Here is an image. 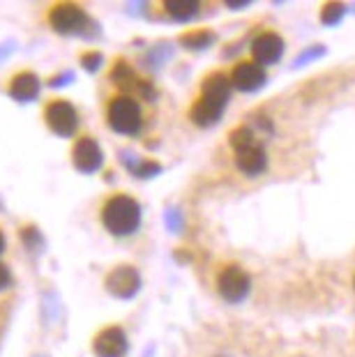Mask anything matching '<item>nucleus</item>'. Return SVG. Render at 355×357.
Instances as JSON below:
<instances>
[{"label":"nucleus","instance_id":"obj_2","mask_svg":"<svg viewBox=\"0 0 355 357\" xmlns=\"http://www.w3.org/2000/svg\"><path fill=\"white\" fill-rule=\"evenodd\" d=\"M229 143H231L233 153H236L238 169L243 171L245 176H259V173L266 171V166H268L266 150H263L261 143L256 141L252 129L249 127L233 129L229 136Z\"/></svg>","mask_w":355,"mask_h":357},{"label":"nucleus","instance_id":"obj_7","mask_svg":"<svg viewBox=\"0 0 355 357\" xmlns=\"http://www.w3.org/2000/svg\"><path fill=\"white\" fill-rule=\"evenodd\" d=\"M231 86L243 90V93H252V90L261 88L266 83V70L254 63V60H243L231 70Z\"/></svg>","mask_w":355,"mask_h":357},{"label":"nucleus","instance_id":"obj_15","mask_svg":"<svg viewBox=\"0 0 355 357\" xmlns=\"http://www.w3.org/2000/svg\"><path fill=\"white\" fill-rule=\"evenodd\" d=\"M164 10L169 12L173 19L185 21L199 14L201 3H196V0H169V3H164Z\"/></svg>","mask_w":355,"mask_h":357},{"label":"nucleus","instance_id":"obj_3","mask_svg":"<svg viewBox=\"0 0 355 357\" xmlns=\"http://www.w3.org/2000/svg\"><path fill=\"white\" fill-rule=\"evenodd\" d=\"M107 120L113 132L118 134H137L143 125V113L139 102L130 95L113 97L107 106Z\"/></svg>","mask_w":355,"mask_h":357},{"label":"nucleus","instance_id":"obj_13","mask_svg":"<svg viewBox=\"0 0 355 357\" xmlns=\"http://www.w3.org/2000/svg\"><path fill=\"white\" fill-rule=\"evenodd\" d=\"M10 93L14 100H19V102L35 100L37 93H40V79H37L33 72H19L17 77L10 81Z\"/></svg>","mask_w":355,"mask_h":357},{"label":"nucleus","instance_id":"obj_9","mask_svg":"<svg viewBox=\"0 0 355 357\" xmlns=\"http://www.w3.org/2000/svg\"><path fill=\"white\" fill-rule=\"evenodd\" d=\"M252 53H254V63L263 65H275L284 53V40L273 30L268 33H261L252 44Z\"/></svg>","mask_w":355,"mask_h":357},{"label":"nucleus","instance_id":"obj_14","mask_svg":"<svg viewBox=\"0 0 355 357\" xmlns=\"http://www.w3.org/2000/svg\"><path fill=\"white\" fill-rule=\"evenodd\" d=\"M222 113H224V106L213 104V102H208V100H203V97H199V100L192 104L190 118L194 120L196 125L208 127V125L217 123V120L222 118Z\"/></svg>","mask_w":355,"mask_h":357},{"label":"nucleus","instance_id":"obj_17","mask_svg":"<svg viewBox=\"0 0 355 357\" xmlns=\"http://www.w3.org/2000/svg\"><path fill=\"white\" fill-rule=\"evenodd\" d=\"M342 14H344V5H339V3H330L323 7V24H335V21L342 19Z\"/></svg>","mask_w":355,"mask_h":357},{"label":"nucleus","instance_id":"obj_5","mask_svg":"<svg viewBox=\"0 0 355 357\" xmlns=\"http://www.w3.org/2000/svg\"><path fill=\"white\" fill-rule=\"evenodd\" d=\"M252 279L240 265H226L217 277V291L226 302H240L247 298Z\"/></svg>","mask_w":355,"mask_h":357},{"label":"nucleus","instance_id":"obj_20","mask_svg":"<svg viewBox=\"0 0 355 357\" xmlns=\"http://www.w3.org/2000/svg\"><path fill=\"white\" fill-rule=\"evenodd\" d=\"M3 249H5V238H3V233H0V254H3Z\"/></svg>","mask_w":355,"mask_h":357},{"label":"nucleus","instance_id":"obj_1","mask_svg":"<svg viewBox=\"0 0 355 357\" xmlns=\"http://www.w3.org/2000/svg\"><path fill=\"white\" fill-rule=\"evenodd\" d=\"M102 224L107 226L109 233L127 238L141 224V205L127 194L111 196L102 208Z\"/></svg>","mask_w":355,"mask_h":357},{"label":"nucleus","instance_id":"obj_12","mask_svg":"<svg viewBox=\"0 0 355 357\" xmlns=\"http://www.w3.org/2000/svg\"><path fill=\"white\" fill-rule=\"evenodd\" d=\"M231 88H233L231 79L222 72H215V74H210V77L203 79L201 97L208 102H213V104L226 106V102H229V97H231Z\"/></svg>","mask_w":355,"mask_h":357},{"label":"nucleus","instance_id":"obj_11","mask_svg":"<svg viewBox=\"0 0 355 357\" xmlns=\"http://www.w3.org/2000/svg\"><path fill=\"white\" fill-rule=\"evenodd\" d=\"M93 351L97 357H123L127 353V337L120 328H107L95 337Z\"/></svg>","mask_w":355,"mask_h":357},{"label":"nucleus","instance_id":"obj_10","mask_svg":"<svg viewBox=\"0 0 355 357\" xmlns=\"http://www.w3.org/2000/svg\"><path fill=\"white\" fill-rule=\"evenodd\" d=\"M102 150L100 146L93 141V139H88V136H83V139H79L77 143H74V148H72V162L74 166H77L79 171L83 173H93L97 171L102 166Z\"/></svg>","mask_w":355,"mask_h":357},{"label":"nucleus","instance_id":"obj_16","mask_svg":"<svg viewBox=\"0 0 355 357\" xmlns=\"http://www.w3.org/2000/svg\"><path fill=\"white\" fill-rule=\"evenodd\" d=\"M180 42H183L185 47H190V49H203V47H208V44L213 42V33H210V30H192V33L180 37Z\"/></svg>","mask_w":355,"mask_h":357},{"label":"nucleus","instance_id":"obj_8","mask_svg":"<svg viewBox=\"0 0 355 357\" xmlns=\"http://www.w3.org/2000/svg\"><path fill=\"white\" fill-rule=\"evenodd\" d=\"M141 286V277L139 272L130 268V265H120V268H113L107 277V288L111 295L116 298H132L134 293L139 291Z\"/></svg>","mask_w":355,"mask_h":357},{"label":"nucleus","instance_id":"obj_21","mask_svg":"<svg viewBox=\"0 0 355 357\" xmlns=\"http://www.w3.org/2000/svg\"><path fill=\"white\" fill-rule=\"evenodd\" d=\"M353 286H355V279H353Z\"/></svg>","mask_w":355,"mask_h":357},{"label":"nucleus","instance_id":"obj_18","mask_svg":"<svg viewBox=\"0 0 355 357\" xmlns=\"http://www.w3.org/2000/svg\"><path fill=\"white\" fill-rule=\"evenodd\" d=\"M83 65H86V70L93 72L97 65H100V53H88V56H83Z\"/></svg>","mask_w":355,"mask_h":357},{"label":"nucleus","instance_id":"obj_6","mask_svg":"<svg viewBox=\"0 0 355 357\" xmlns=\"http://www.w3.org/2000/svg\"><path fill=\"white\" fill-rule=\"evenodd\" d=\"M44 120H47V125L54 129L56 134L72 136L74 132H77L79 113H77V109H74L70 102L56 100V102L47 104V109H44Z\"/></svg>","mask_w":355,"mask_h":357},{"label":"nucleus","instance_id":"obj_4","mask_svg":"<svg viewBox=\"0 0 355 357\" xmlns=\"http://www.w3.org/2000/svg\"><path fill=\"white\" fill-rule=\"evenodd\" d=\"M49 24L56 33H63V35L81 33V30L88 26V14L83 7L74 3H58L51 7Z\"/></svg>","mask_w":355,"mask_h":357},{"label":"nucleus","instance_id":"obj_19","mask_svg":"<svg viewBox=\"0 0 355 357\" xmlns=\"http://www.w3.org/2000/svg\"><path fill=\"white\" fill-rule=\"evenodd\" d=\"M7 286H10V270H7L5 265H0V291Z\"/></svg>","mask_w":355,"mask_h":357}]
</instances>
